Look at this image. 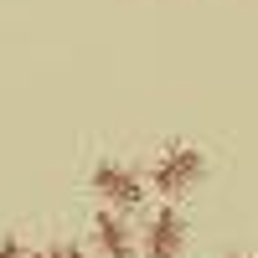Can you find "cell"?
<instances>
[{
    "mask_svg": "<svg viewBox=\"0 0 258 258\" xmlns=\"http://www.w3.org/2000/svg\"><path fill=\"white\" fill-rule=\"evenodd\" d=\"M36 258H83V248H78V243H47Z\"/></svg>",
    "mask_w": 258,
    "mask_h": 258,
    "instance_id": "cell-5",
    "label": "cell"
},
{
    "mask_svg": "<svg viewBox=\"0 0 258 258\" xmlns=\"http://www.w3.org/2000/svg\"><path fill=\"white\" fill-rule=\"evenodd\" d=\"M232 258H253V253H232Z\"/></svg>",
    "mask_w": 258,
    "mask_h": 258,
    "instance_id": "cell-7",
    "label": "cell"
},
{
    "mask_svg": "<svg viewBox=\"0 0 258 258\" xmlns=\"http://www.w3.org/2000/svg\"><path fill=\"white\" fill-rule=\"evenodd\" d=\"M0 258H26V248H21V238H11V232H6V238H0Z\"/></svg>",
    "mask_w": 258,
    "mask_h": 258,
    "instance_id": "cell-6",
    "label": "cell"
},
{
    "mask_svg": "<svg viewBox=\"0 0 258 258\" xmlns=\"http://www.w3.org/2000/svg\"><path fill=\"white\" fill-rule=\"evenodd\" d=\"M181 253H186V217L165 202L140 232V258H181Z\"/></svg>",
    "mask_w": 258,
    "mask_h": 258,
    "instance_id": "cell-3",
    "label": "cell"
},
{
    "mask_svg": "<svg viewBox=\"0 0 258 258\" xmlns=\"http://www.w3.org/2000/svg\"><path fill=\"white\" fill-rule=\"evenodd\" d=\"M150 191H160V197H186V191H197V181L207 176V155L197 145H165L155 160H150Z\"/></svg>",
    "mask_w": 258,
    "mask_h": 258,
    "instance_id": "cell-1",
    "label": "cell"
},
{
    "mask_svg": "<svg viewBox=\"0 0 258 258\" xmlns=\"http://www.w3.org/2000/svg\"><path fill=\"white\" fill-rule=\"evenodd\" d=\"M93 197L103 202V207H114V212H135L140 202H145V191H150V176L145 170H135V165H124V160H103V165H93Z\"/></svg>",
    "mask_w": 258,
    "mask_h": 258,
    "instance_id": "cell-2",
    "label": "cell"
},
{
    "mask_svg": "<svg viewBox=\"0 0 258 258\" xmlns=\"http://www.w3.org/2000/svg\"><path fill=\"white\" fill-rule=\"evenodd\" d=\"M93 248L103 258H135L140 253V232L129 227V212H114V207L98 212L93 217Z\"/></svg>",
    "mask_w": 258,
    "mask_h": 258,
    "instance_id": "cell-4",
    "label": "cell"
}]
</instances>
